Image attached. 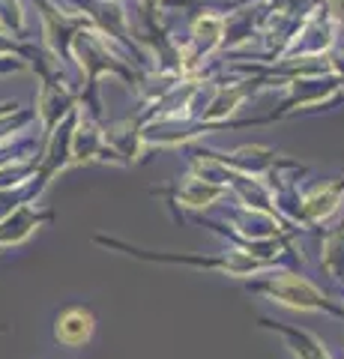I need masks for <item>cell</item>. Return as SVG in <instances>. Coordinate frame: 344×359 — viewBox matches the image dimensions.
<instances>
[{"mask_svg": "<svg viewBox=\"0 0 344 359\" xmlns=\"http://www.w3.org/2000/svg\"><path fill=\"white\" fill-rule=\"evenodd\" d=\"M99 245L114 252H123L129 257H138V261L147 264H177V266H195V269H213L221 276H234V278H252L261 273H270V269H284L282 264L266 261V257H254L240 249H228V252H216V255H186V252H150V249H138L132 243H123L117 237H105V233H96L93 237Z\"/></svg>", "mask_w": 344, "mask_h": 359, "instance_id": "6da1fadb", "label": "cell"}, {"mask_svg": "<svg viewBox=\"0 0 344 359\" xmlns=\"http://www.w3.org/2000/svg\"><path fill=\"white\" fill-rule=\"evenodd\" d=\"M344 204V177L332 180V183H320L312 192H305L299 198V210H296V228L308 231L317 224L332 222V216L341 210Z\"/></svg>", "mask_w": 344, "mask_h": 359, "instance_id": "3957f363", "label": "cell"}, {"mask_svg": "<svg viewBox=\"0 0 344 359\" xmlns=\"http://www.w3.org/2000/svg\"><path fill=\"white\" fill-rule=\"evenodd\" d=\"M249 294L254 297H266L270 302H279L284 309H296V311H317L326 318L344 320V306L338 299H332L324 287H317L315 282H308L305 276H299L296 269H270L261 273V278H242Z\"/></svg>", "mask_w": 344, "mask_h": 359, "instance_id": "7a4b0ae2", "label": "cell"}, {"mask_svg": "<svg viewBox=\"0 0 344 359\" xmlns=\"http://www.w3.org/2000/svg\"><path fill=\"white\" fill-rule=\"evenodd\" d=\"M153 195L165 198L168 201V207L177 212L180 207H186V210H207V207L219 204V201H225L231 192L225 186L209 183V180L195 174V177H186L183 183H177L171 189H153Z\"/></svg>", "mask_w": 344, "mask_h": 359, "instance_id": "277c9868", "label": "cell"}, {"mask_svg": "<svg viewBox=\"0 0 344 359\" xmlns=\"http://www.w3.org/2000/svg\"><path fill=\"white\" fill-rule=\"evenodd\" d=\"M258 327L266 330V332H275L279 339H284L287 351H291L296 359H336L326 344L317 339V335L305 332V330H296V327H287V323H279V320H270V318H258Z\"/></svg>", "mask_w": 344, "mask_h": 359, "instance_id": "5b68a950", "label": "cell"}, {"mask_svg": "<svg viewBox=\"0 0 344 359\" xmlns=\"http://www.w3.org/2000/svg\"><path fill=\"white\" fill-rule=\"evenodd\" d=\"M46 222H54V210H33L30 204H18L6 219H0V245L25 243Z\"/></svg>", "mask_w": 344, "mask_h": 359, "instance_id": "52a82bcc", "label": "cell"}, {"mask_svg": "<svg viewBox=\"0 0 344 359\" xmlns=\"http://www.w3.org/2000/svg\"><path fill=\"white\" fill-rule=\"evenodd\" d=\"M320 266L344 290V216L336 228H326L320 237Z\"/></svg>", "mask_w": 344, "mask_h": 359, "instance_id": "ba28073f", "label": "cell"}, {"mask_svg": "<svg viewBox=\"0 0 344 359\" xmlns=\"http://www.w3.org/2000/svg\"><path fill=\"white\" fill-rule=\"evenodd\" d=\"M96 332V318L90 309L84 306H69L57 314L54 320V339L66 347H84Z\"/></svg>", "mask_w": 344, "mask_h": 359, "instance_id": "8992f818", "label": "cell"}]
</instances>
